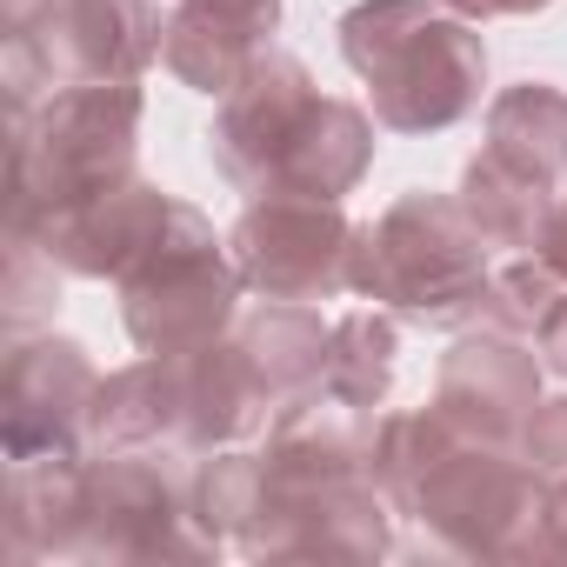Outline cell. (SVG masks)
<instances>
[{
  "instance_id": "cell-1",
  "label": "cell",
  "mask_w": 567,
  "mask_h": 567,
  "mask_svg": "<svg viewBox=\"0 0 567 567\" xmlns=\"http://www.w3.org/2000/svg\"><path fill=\"white\" fill-rule=\"evenodd\" d=\"M207 154L227 187L267 194H308L341 200L361 187L374 161V121L354 101H328L295 54H254L247 74L220 94Z\"/></svg>"
},
{
  "instance_id": "cell-2",
  "label": "cell",
  "mask_w": 567,
  "mask_h": 567,
  "mask_svg": "<svg viewBox=\"0 0 567 567\" xmlns=\"http://www.w3.org/2000/svg\"><path fill=\"white\" fill-rule=\"evenodd\" d=\"M341 61L368 81L388 134H441L481 107L487 41L441 0H361L341 14Z\"/></svg>"
},
{
  "instance_id": "cell-3",
  "label": "cell",
  "mask_w": 567,
  "mask_h": 567,
  "mask_svg": "<svg viewBox=\"0 0 567 567\" xmlns=\"http://www.w3.org/2000/svg\"><path fill=\"white\" fill-rule=\"evenodd\" d=\"M134 141H141V87L134 81H81L34 107H14L8 234H34L54 214L127 181Z\"/></svg>"
},
{
  "instance_id": "cell-4",
  "label": "cell",
  "mask_w": 567,
  "mask_h": 567,
  "mask_svg": "<svg viewBox=\"0 0 567 567\" xmlns=\"http://www.w3.org/2000/svg\"><path fill=\"white\" fill-rule=\"evenodd\" d=\"M487 234L461 194H401L374 227L354 234V295L401 315L408 328H467L487 295Z\"/></svg>"
},
{
  "instance_id": "cell-5",
  "label": "cell",
  "mask_w": 567,
  "mask_h": 567,
  "mask_svg": "<svg viewBox=\"0 0 567 567\" xmlns=\"http://www.w3.org/2000/svg\"><path fill=\"white\" fill-rule=\"evenodd\" d=\"M187 447H101L81 461L61 560H214L220 534L200 520Z\"/></svg>"
},
{
  "instance_id": "cell-6",
  "label": "cell",
  "mask_w": 567,
  "mask_h": 567,
  "mask_svg": "<svg viewBox=\"0 0 567 567\" xmlns=\"http://www.w3.org/2000/svg\"><path fill=\"white\" fill-rule=\"evenodd\" d=\"M547 474L520 447L454 441L408 514L427 527L434 554L454 560H540V520H547Z\"/></svg>"
},
{
  "instance_id": "cell-7",
  "label": "cell",
  "mask_w": 567,
  "mask_h": 567,
  "mask_svg": "<svg viewBox=\"0 0 567 567\" xmlns=\"http://www.w3.org/2000/svg\"><path fill=\"white\" fill-rule=\"evenodd\" d=\"M121 288V321H127V341L141 354H187V348H207L234 328L240 315V274H234V254L214 240V227L174 200L167 227L154 234V247L114 280Z\"/></svg>"
},
{
  "instance_id": "cell-8",
  "label": "cell",
  "mask_w": 567,
  "mask_h": 567,
  "mask_svg": "<svg viewBox=\"0 0 567 567\" xmlns=\"http://www.w3.org/2000/svg\"><path fill=\"white\" fill-rule=\"evenodd\" d=\"M161 8L154 0H54L48 14L8 34V87L14 107H34L81 81H141L161 54Z\"/></svg>"
},
{
  "instance_id": "cell-9",
  "label": "cell",
  "mask_w": 567,
  "mask_h": 567,
  "mask_svg": "<svg viewBox=\"0 0 567 567\" xmlns=\"http://www.w3.org/2000/svg\"><path fill=\"white\" fill-rule=\"evenodd\" d=\"M354 220L341 214V200H308V194H267L254 200L234 234V274L240 288L267 295V301H334L354 295Z\"/></svg>"
},
{
  "instance_id": "cell-10",
  "label": "cell",
  "mask_w": 567,
  "mask_h": 567,
  "mask_svg": "<svg viewBox=\"0 0 567 567\" xmlns=\"http://www.w3.org/2000/svg\"><path fill=\"white\" fill-rule=\"evenodd\" d=\"M94 401L101 374L81 341L14 334L8 394H0L8 467H81V447L94 441Z\"/></svg>"
},
{
  "instance_id": "cell-11",
  "label": "cell",
  "mask_w": 567,
  "mask_h": 567,
  "mask_svg": "<svg viewBox=\"0 0 567 567\" xmlns=\"http://www.w3.org/2000/svg\"><path fill=\"white\" fill-rule=\"evenodd\" d=\"M540 401V361L527 354L520 334L487 328L461 334L441 354L434 374V414L461 434V441H487V447H520V427Z\"/></svg>"
},
{
  "instance_id": "cell-12",
  "label": "cell",
  "mask_w": 567,
  "mask_h": 567,
  "mask_svg": "<svg viewBox=\"0 0 567 567\" xmlns=\"http://www.w3.org/2000/svg\"><path fill=\"white\" fill-rule=\"evenodd\" d=\"M167 214H174V194H161V187H147L141 174H127V181H114L107 194H94V200L54 214V220L34 227L28 240H41L61 274L121 280V274L154 247V234L167 227Z\"/></svg>"
},
{
  "instance_id": "cell-13",
  "label": "cell",
  "mask_w": 567,
  "mask_h": 567,
  "mask_svg": "<svg viewBox=\"0 0 567 567\" xmlns=\"http://www.w3.org/2000/svg\"><path fill=\"white\" fill-rule=\"evenodd\" d=\"M280 28V0H174L161 61L194 94H227Z\"/></svg>"
},
{
  "instance_id": "cell-14",
  "label": "cell",
  "mask_w": 567,
  "mask_h": 567,
  "mask_svg": "<svg viewBox=\"0 0 567 567\" xmlns=\"http://www.w3.org/2000/svg\"><path fill=\"white\" fill-rule=\"evenodd\" d=\"M234 341L247 348V361H254V374L267 381V394H274L280 408H295L301 394L321 388L334 328H328L308 301H267V308H254L247 321H234Z\"/></svg>"
},
{
  "instance_id": "cell-15",
  "label": "cell",
  "mask_w": 567,
  "mask_h": 567,
  "mask_svg": "<svg viewBox=\"0 0 567 567\" xmlns=\"http://www.w3.org/2000/svg\"><path fill=\"white\" fill-rule=\"evenodd\" d=\"M487 154L560 187L567 181V94L554 81H514L487 101Z\"/></svg>"
},
{
  "instance_id": "cell-16",
  "label": "cell",
  "mask_w": 567,
  "mask_h": 567,
  "mask_svg": "<svg viewBox=\"0 0 567 567\" xmlns=\"http://www.w3.org/2000/svg\"><path fill=\"white\" fill-rule=\"evenodd\" d=\"M554 200H560V187H547V181H534V174L494 161L487 147H481V154L467 161V174H461V207H467V220L487 234V247H520V254H534V240H540Z\"/></svg>"
},
{
  "instance_id": "cell-17",
  "label": "cell",
  "mask_w": 567,
  "mask_h": 567,
  "mask_svg": "<svg viewBox=\"0 0 567 567\" xmlns=\"http://www.w3.org/2000/svg\"><path fill=\"white\" fill-rule=\"evenodd\" d=\"M394 354H401V315H388V308L341 315L334 321V341H328L321 394H334L348 408H381L388 388H394Z\"/></svg>"
},
{
  "instance_id": "cell-18",
  "label": "cell",
  "mask_w": 567,
  "mask_h": 567,
  "mask_svg": "<svg viewBox=\"0 0 567 567\" xmlns=\"http://www.w3.org/2000/svg\"><path fill=\"white\" fill-rule=\"evenodd\" d=\"M567 288V280L540 260V254H520V260H507V267H494L487 274V295H481V321L487 328H507V334H534V321L547 315V301Z\"/></svg>"
},
{
  "instance_id": "cell-19",
  "label": "cell",
  "mask_w": 567,
  "mask_h": 567,
  "mask_svg": "<svg viewBox=\"0 0 567 567\" xmlns=\"http://www.w3.org/2000/svg\"><path fill=\"white\" fill-rule=\"evenodd\" d=\"M54 295H61V267L48 260V247L28 234H8V321H14V334H28V321Z\"/></svg>"
},
{
  "instance_id": "cell-20",
  "label": "cell",
  "mask_w": 567,
  "mask_h": 567,
  "mask_svg": "<svg viewBox=\"0 0 567 567\" xmlns=\"http://www.w3.org/2000/svg\"><path fill=\"white\" fill-rule=\"evenodd\" d=\"M520 454L547 474V481H567V394L560 401H534L527 427H520Z\"/></svg>"
},
{
  "instance_id": "cell-21",
  "label": "cell",
  "mask_w": 567,
  "mask_h": 567,
  "mask_svg": "<svg viewBox=\"0 0 567 567\" xmlns=\"http://www.w3.org/2000/svg\"><path fill=\"white\" fill-rule=\"evenodd\" d=\"M527 348H534V361H540L547 374H560V381H567V288H560V295L547 301V315L534 321Z\"/></svg>"
},
{
  "instance_id": "cell-22",
  "label": "cell",
  "mask_w": 567,
  "mask_h": 567,
  "mask_svg": "<svg viewBox=\"0 0 567 567\" xmlns=\"http://www.w3.org/2000/svg\"><path fill=\"white\" fill-rule=\"evenodd\" d=\"M540 560H567V481L547 487V520H540Z\"/></svg>"
},
{
  "instance_id": "cell-23",
  "label": "cell",
  "mask_w": 567,
  "mask_h": 567,
  "mask_svg": "<svg viewBox=\"0 0 567 567\" xmlns=\"http://www.w3.org/2000/svg\"><path fill=\"white\" fill-rule=\"evenodd\" d=\"M534 254H540V260H547V267H554V274L567 280V194H560V200L547 207V227H540Z\"/></svg>"
},
{
  "instance_id": "cell-24",
  "label": "cell",
  "mask_w": 567,
  "mask_h": 567,
  "mask_svg": "<svg viewBox=\"0 0 567 567\" xmlns=\"http://www.w3.org/2000/svg\"><path fill=\"white\" fill-rule=\"evenodd\" d=\"M441 8H454L467 21H507V14H540L547 0H441Z\"/></svg>"
},
{
  "instance_id": "cell-25",
  "label": "cell",
  "mask_w": 567,
  "mask_h": 567,
  "mask_svg": "<svg viewBox=\"0 0 567 567\" xmlns=\"http://www.w3.org/2000/svg\"><path fill=\"white\" fill-rule=\"evenodd\" d=\"M48 8H54V0H8V34H14V28H28V21H34V14H48Z\"/></svg>"
}]
</instances>
